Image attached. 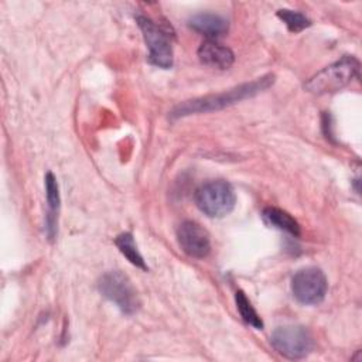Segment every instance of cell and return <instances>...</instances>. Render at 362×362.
Here are the masks:
<instances>
[{"instance_id":"cell-1","label":"cell","mask_w":362,"mask_h":362,"mask_svg":"<svg viewBox=\"0 0 362 362\" xmlns=\"http://www.w3.org/2000/svg\"><path fill=\"white\" fill-rule=\"evenodd\" d=\"M274 81H276V76L273 74H267V75H263L252 82L242 83L239 86L223 90L221 93L206 95V96L185 100V102L177 105L170 112V119L175 120V119H181V117H185L189 115L206 113V112H214V110L228 107L230 105L239 103L240 100L253 98V96L264 92L274 83Z\"/></svg>"},{"instance_id":"cell-2","label":"cell","mask_w":362,"mask_h":362,"mask_svg":"<svg viewBox=\"0 0 362 362\" xmlns=\"http://www.w3.org/2000/svg\"><path fill=\"white\" fill-rule=\"evenodd\" d=\"M359 66V61L355 57L344 55L338 61L314 74L304 83V89L314 95L338 92L358 75Z\"/></svg>"},{"instance_id":"cell-3","label":"cell","mask_w":362,"mask_h":362,"mask_svg":"<svg viewBox=\"0 0 362 362\" xmlns=\"http://www.w3.org/2000/svg\"><path fill=\"white\" fill-rule=\"evenodd\" d=\"M99 293L113 303L124 315H134L141 301L130 279L120 270H110L100 276L98 281Z\"/></svg>"},{"instance_id":"cell-4","label":"cell","mask_w":362,"mask_h":362,"mask_svg":"<svg viewBox=\"0 0 362 362\" xmlns=\"http://www.w3.org/2000/svg\"><path fill=\"white\" fill-rule=\"evenodd\" d=\"M198 209L209 218H223L230 214L236 204L233 187L225 180H211L195 191Z\"/></svg>"},{"instance_id":"cell-5","label":"cell","mask_w":362,"mask_h":362,"mask_svg":"<svg viewBox=\"0 0 362 362\" xmlns=\"http://www.w3.org/2000/svg\"><path fill=\"white\" fill-rule=\"evenodd\" d=\"M136 23L141 30L143 38L148 47V62L163 69L171 68L174 54L168 31L154 23L151 18L141 14L136 16Z\"/></svg>"},{"instance_id":"cell-6","label":"cell","mask_w":362,"mask_h":362,"mask_svg":"<svg viewBox=\"0 0 362 362\" xmlns=\"http://www.w3.org/2000/svg\"><path fill=\"white\" fill-rule=\"evenodd\" d=\"M270 344L280 355L288 359H303L314 349V338L303 325H284L273 331Z\"/></svg>"},{"instance_id":"cell-7","label":"cell","mask_w":362,"mask_h":362,"mask_svg":"<svg viewBox=\"0 0 362 362\" xmlns=\"http://www.w3.org/2000/svg\"><path fill=\"white\" fill-rule=\"evenodd\" d=\"M328 290V280L318 267H304L296 272L291 279V293L294 298L304 305H317L322 303Z\"/></svg>"},{"instance_id":"cell-8","label":"cell","mask_w":362,"mask_h":362,"mask_svg":"<svg viewBox=\"0 0 362 362\" xmlns=\"http://www.w3.org/2000/svg\"><path fill=\"white\" fill-rule=\"evenodd\" d=\"M177 240L181 250L189 257L204 259L211 252L209 233L195 221H184L178 225Z\"/></svg>"},{"instance_id":"cell-9","label":"cell","mask_w":362,"mask_h":362,"mask_svg":"<svg viewBox=\"0 0 362 362\" xmlns=\"http://www.w3.org/2000/svg\"><path fill=\"white\" fill-rule=\"evenodd\" d=\"M45 197H47V216H45V233L47 238L52 242L58 235V214L61 206L59 187L55 175L48 171L45 174Z\"/></svg>"},{"instance_id":"cell-10","label":"cell","mask_w":362,"mask_h":362,"mask_svg":"<svg viewBox=\"0 0 362 362\" xmlns=\"http://www.w3.org/2000/svg\"><path fill=\"white\" fill-rule=\"evenodd\" d=\"M199 61L211 68L228 69L235 62V54L230 48L216 42L215 40L204 41L198 48Z\"/></svg>"},{"instance_id":"cell-11","label":"cell","mask_w":362,"mask_h":362,"mask_svg":"<svg viewBox=\"0 0 362 362\" xmlns=\"http://www.w3.org/2000/svg\"><path fill=\"white\" fill-rule=\"evenodd\" d=\"M188 27L194 31L205 35L209 40H215L228 33V20L215 13H198L189 17Z\"/></svg>"},{"instance_id":"cell-12","label":"cell","mask_w":362,"mask_h":362,"mask_svg":"<svg viewBox=\"0 0 362 362\" xmlns=\"http://www.w3.org/2000/svg\"><path fill=\"white\" fill-rule=\"evenodd\" d=\"M262 218L264 223H267L272 228H276L279 230H284L293 236H300V225L298 222L286 211L276 208V206H267L262 212Z\"/></svg>"},{"instance_id":"cell-13","label":"cell","mask_w":362,"mask_h":362,"mask_svg":"<svg viewBox=\"0 0 362 362\" xmlns=\"http://www.w3.org/2000/svg\"><path fill=\"white\" fill-rule=\"evenodd\" d=\"M115 245L117 246L119 252L136 267L141 270H148L141 253L139 252V247L134 242V236L132 232H122L116 236Z\"/></svg>"},{"instance_id":"cell-14","label":"cell","mask_w":362,"mask_h":362,"mask_svg":"<svg viewBox=\"0 0 362 362\" xmlns=\"http://www.w3.org/2000/svg\"><path fill=\"white\" fill-rule=\"evenodd\" d=\"M235 303H236V308H238L242 320L246 324L252 325L256 329H263L264 324H263L260 315L256 313L252 303L249 301V298L246 297V294L242 290H238L235 293Z\"/></svg>"},{"instance_id":"cell-15","label":"cell","mask_w":362,"mask_h":362,"mask_svg":"<svg viewBox=\"0 0 362 362\" xmlns=\"http://www.w3.org/2000/svg\"><path fill=\"white\" fill-rule=\"evenodd\" d=\"M277 17L286 24L288 31L291 33H301L303 30L308 28L311 25V20L296 10H288V8H280L277 10Z\"/></svg>"},{"instance_id":"cell-16","label":"cell","mask_w":362,"mask_h":362,"mask_svg":"<svg viewBox=\"0 0 362 362\" xmlns=\"http://www.w3.org/2000/svg\"><path fill=\"white\" fill-rule=\"evenodd\" d=\"M331 115L329 113H324L322 115V129H324V134L327 139L332 137V132H331Z\"/></svg>"}]
</instances>
